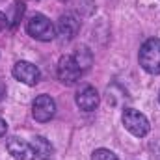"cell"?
<instances>
[{
    "label": "cell",
    "mask_w": 160,
    "mask_h": 160,
    "mask_svg": "<svg viewBox=\"0 0 160 160\" xmlns=\"http://www.w3.org/2000/svg\"><path fill=\"white\" fill-rule=\"evenodd\" d=\"M140 65L143 67V71H147L149 75H160V39L158 38H151L147 39L142 48H140Z\"/></svg>",
    "instance_id": "obj_1"
},
{
    "label": "cell",
    "mask_w": 160,
    "mask_h": 160,
    "mask_svg": "<svg viewBox=\"0 0 160 160\" xmlns=\"http://www.w3.org/2000/svg\"><path fill=\"white\" fill-rule=\"evenodd\" d=\"M26 32L38 41H52L56 38L54 24L41 13H36L34 17L28 19L26 22Z\"/></svg>",
    "instance_id": "obj_2"
},
{
    "label": "cell",
    "mask_w": 160,
    "mask_h": 160,
    "mask_svg": "<svg viewBox=\"0 0 160 160\" xmlns=\"http://www.w3.org/2000/svg\"><path fill=\"white\" fill-rule=\"evenodd\" d=\"M123 125H125V128H127L132 136H136V138L147 136V134H149V128H151L147 118H145L142 112L134 110V108H127V110L123 112Z\"/></svg>",
    "instance_id": "obj_3"
},
{
    "label": "cell",
    "mask_w": 160,
    "mask_h": 160,
    "mask_svg": "<svg viewBox=\"0 0 160 160\" xmlns=\"http://www.w3.org/2000/svg\"><path fill=\"white\" fill-rule=\"evenodd\" d=\"M56 71H58V78L63 84H75L84 73L73 56H62L60 62H58V69Z\"/></svg>",
    "instance_id": "obj_4"
},
{
    "label": "cell",
    "mask_w": 160,
    "mask_h": 160,
    "mask_svg": "<svg viewBox=\"0 0 160 160\" xmlns=\"http://www.w3.org/2000/svg\"><path fill=\"white\" fill-rule=\"evenodd\" d=\"M56 114V102L50 95H39L36 97L34 104H32V116L34 119L39 123H47L54 118Z\"/></svg>",
    "instance_id": "obj_5"
},
{
    "label": "cell",
    "mask_w": 160,
    "mask_h": 160,
    "mask_svg": "<svg viewBox=\"0 0 160 160\" xmlns=\"http://www.w3.org/2000/svg\"><path fill=\"white\" fill-rule=\"evenodd\" d=\"M13 77L19 82L26 84V86H36L41 78V73L39 69L30 62H17L13 65Z\"/></svg>",
    "instance_id": "obj_6"
},
{
    "label": "cell",
    "mask_w": 160,
    "mask_h": 160,
    "mask_svg": "<svg viewBox=\"0 0 160 160\" xmlns=\"http://www.w3.org/2000/svg\"><path fill=\"white\" fill-rule=\"evenodd\" d=\"M6 147H8V153L13 157L15 160H34L36 155H34V149L30 143H26L24 140L13 136L6 142Z\"/></svg>",
    "instance_id": "obj_7"
},
{
    "label": "cell",
    "mask_w": 160,
    "mask_h": 160,
    "mask_svg": "<svg viewBox=\"0 0 160 160\" xmlns=\"http://www.w3.org/2000/svg\"><path fill=\"white\" fill-rule=\"evenodd\" d=\"M77 104H78L80 110H84V112L95 110L99 106V93H97V89L91 88V86L82 88L77 93Z\"/></svg>",
    "instance_id": "obj_8"
},
{
    "label": "cell",
    "mask_w": 160,
    "mask_h": 160,
    "mask_svg": "<svg viewBox=\"0 0 160 160\" xmlns=\"http://www.w3.org/2000/svg\"><path fill=\"white\" fill-rule=\"evenodd\" d=\"M80 24L78 21L73 17V15H62L60 21H58V36L62 38L63 41H71L77 32H78Z\"/></svg>",
    "instance_id": "obj_9"
},
{
    "label": "cell",
    "mask_w": 160,
    "mask_h": 160,
    "mask_svg": "<svg viewBox=\"0 0 160 160\" xmlns=\"http://www.w3.org/2000/svg\"><path fill=\"white\" fill-rule=\"evenodd\" d=\"M32 149H34V155H36V158H41V160H48L52 157V153H54V147H52V143L47 140V138H43V136H36V138H32Z\"/></svg>",
    "instance_id": "obj_10"
},
{
    "label": "cell",
    "mask_w": 160,
    "mask_h": 160,
    "mask_svg": "<svg viewBox=\"0 0 160 160\" xmlns=\"http://www.w3.org/2000/svg\"><path fill=\"white\" fill-rule=\"evenodd\" d=\"M75 60H77V63L80 65V69L82 71H86L89 65H91V52L86 48V47H80L78 50L75 52V56H73Z\"/></svg>",
    "instance_id": "obj_11"
},
{
    "label": "cell",
    "mask_w": 160,
    "mask_h": 160,
    "mask_svg": "<svg viewBox=\"0 0 160 160\" xmlns=\"http://www.w3.org/2000/svg\"><path fill=\"white\" fill-rule=\"evenodd\" d=\"M91 160H119V158L108 149H95L93 155H91Z\"/></svg>",
    "instance_id": "obj_12"
},
{
    "label": "cell",
    "mask_w": 160,
    "mask_h": 160,
    "mask_svg": "<svg viewBox=\"0 0 160 160\" xmlns=\"http://www.w3.org/2000/svg\"><path fill=\"white\" fill-rule=\"evenodd\" d=\"M8 26V17L0 11V32H4V28Z\"/></svg>",
    "instance_id": "obj_13"
},
{
    "label": "cell",
    "mask_w": 160,
    "mask_h": 160,
    "mask_svg": "<svg viewBox=\"0 0 160 160\" xmlns=\"http://www.w3.org/2000/svg\"><path fill=\"white\" fill-rule=\"evenodd\" d=\"M6 130H8V125H6V121L0 118V138L6 136Z\"/></svg>",
    "instance_id": "obj_14"
},
{
    "label": "cell",
    "mask_w": 160,
    "mask_h": 160,
    "mask_svg": "<svg viewBox=\"0 0 160 160\" xmlns=\"http://www.w3.org/2000/svg\"><path fill=\"white\" fill-rule=\"evenodd\" d=\"M4 95H6V86H4V84L0 82V101L4 99Z\"/></svg>",
    "instance_id": "obj_15"
},
{
    "label": "cell",
    "mask_w": 160,
    "mask_h": 160,
    "mask_svg": "<svg viewBox=\"0 0 160 160\" xmlns=\"http://www.w3.org/2000/svg\"><path fill=\"white\" fill-rule=\"evenodd\" d=\"M158 101H160V93H158Z\"/></svg>",
    "instance_id": "obj_16"
}]
</instances>
